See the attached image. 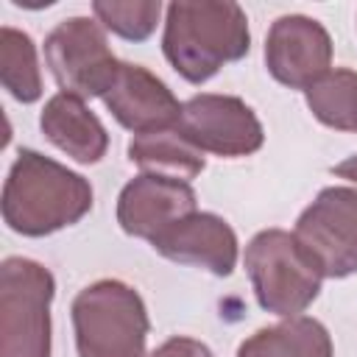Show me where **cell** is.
Wrapping results in <instances>:
<instances>
[{"mask_svg": "<svg viewBox=\"0 0 357 357\" xmlns=\"http://www.w3.org/2000/svg\"><path fill=\"white\" fill-rule=\"evenodd\" d=\"M92 209L89 181L56 159L22 148L3 184V220L22 237H45Z\"/></svg>", "mask_w": 357, "mask_h": 357, "instance_id": "cell-1", "label": "cell"}, {"mask_svg": "<svg viewBox=\"0 0 357 357\" xmlns=\"http://www.w3.org/2000/svg\"><path fill=\"white\" fill-rule=\"evenodd\" d=\"M251 47L245 11L231 0H176L167 6L162 50L190 84L209 81L223 64L240 61Z\"/></svg>", "mask_w": 357, "mask_h": 357, "instance_id": "cell-2", "label": "cell"}, {"mask_svg": "<svg viewBox=\"0 0 357 357\" xmlns=\"http://www.w3.org/2000/svg\"><path fill=\"white\" fill-rule=\"evenodd\" d=\"M78 357H145L148 310L142 296L117 279L84 287L73 301Z\"/></svg>", "mask_w": 357, "mask_h": 357, "instance_id": "cell-3", "label": "cell"}, {"mask_svg": "<svg viewBox=\"0 0 357 357\" xmlns=\"http://www.w3.org/2000/svg\"><path fill=\"white\" fill-rule=\"evenodd\" d=\"M245 271L265 312L296 318L321 293L324 273L293 231L265 229L245 245Z\"/></svg>", "mask_w": 357, "mask_h": 357, "instance_id": "cell-4", "label": "cell"}, {"mask_svg": "<svg viewBox=\"0 0 357 357\" xmlns=\"http://www.w3.org/2000/svg\"><path fill=\"white\" fill-rule=\"evenodd\" d=\"M53 273L25 257L0 265V357H50Z\"/></svg>", "mask_w": 357, "mask_h": 357, "instance_id": "cell-5", "label": "cell"}, {"mask_svg": "<svg viewBox=\"0 0 357 357\" xmlns=\"http://www.w3.org/2000/svg\"><path fill=\"white\" fill-rule=\"evenodd\" d=\"M45 64L61 92L103 98L114 86L123 61L112 53L100 22L89 17H70L47 33Z\"/></svg>", "mask_w": 357, "mask_h": 357, "instance_id": "cell-6", "label": "cell"}, {"mask_svg": "<svg viewBox=\"0 0 357 357\" xmlns=\"http://www.w3.org/2000/svg\"><path fill=\"white\" fill-rule=\"evenodd\" d=\"M293 234L315 259L324 279L357 273V190L324 187L298 215Z\"/></svg>", "mask_w": 357, "mask_h": 357, "instance_id": "cell-7", "label": "cell"}, {"mask_svg": "<svg viewBox=\"0 0 357 357\" xmlns=\"http://www.w3.org/2000/svg\"><path fill=\"white\" fill-rule=\"evenodd\" d=\"M178 131L201 153H218L226 159L248 156L265 142L259 117L237 95H192L181 106Z\"/></svg>", "mask_w": 357, "mask_h": 357, "instance_id": "cell-8", "label": "cell"}, {"mask_svg": "<svg viewBox=\"0 0 357 357\" xmlns=\"http://www.w3.org/2000/svg\"><path fill=\"white\" fill-rule=\"evenodd\" d=\"M265 67L279 84L307 92L332 67L329 31L304 14L279 17L265 39Z\"/></svg>", "mask_w": 357, "mask_h": 357, "instance_id": "cell-9", "label": "cell"}, {"mask_svg": "<svg viewBox=\"0 0 357 357\" xmlns=\"http://www.w3.org/2000/svg\"><path fill=\"white\" fill-rule=\"evenodd\" d=\"M195 212V190L184 178L162 173H139L117 198V223L126 234L156 240L176 220Z\"/></svg>", "mask_w": 357, "mask_h": 357, "instance_id": "cell-10", "label": "cell"}, {"mask_svg": "<svg viewBox=\"0 0 357 357\" xmlns=\"http://www.w3.org/2000/svg\"><path fill=\"white\" fill-rule=\"evenodd\" d=\"M103 103L112 112V117L134 137L178 128L184 106L162 78H156L142 64L128 61L120 64V75L114 86L103 95Z\"/></svg>", "mask_w": 357, "mask_h": 357, "instance_id": "cell-11", "label": "cell"}, {"mask_svg": "<svg viewBox=\"0 0 357 357\" xmlns=\"http://www.w3.org/2000/svg\"><path fill=\"white\" fill-rule=\"evenodd\" d=\"M151 245L173 262L198 265L215 276H229L237 268L240 254L234 229L220 215L198 209L165 229L156 240H151Z\"/></svg>", "mask_w": 357, "mask_h": 357, "instance_id": "cell-12", "label": "cell"}, {"mask_svg": "<svg viewBox=\"0 0 357 357\" xmlns=\"http://www.w3.org/2000/svg\"><path fill=\"white\" fill-rule=\"evenodd\" d=\"M39 128L59 151H64L81 165H95L106 156L109 134L98 114L78 95H53L39 114Z\"/></svg>", "mask_w": 357, "mask_h": 357, "instance_id": "cell-13", "label": "cell"}, {"mask_svg": "<svg viewBox=\"0 0 357 357\" xmlns=\"http://www.w3.org/2000/svg\"><path fill=\"white\" fill-rule=\"evenodd\" d=\"M237 357H335V349L321 321L296 315L257 329L240 343Z\"/></svg>", "mask_w": 357, "mask_h": 357, "instance_id": "cell-14", "label": "cell"}, {"mask_svg": "<svg viewBox=\"0 0 357 357\" xmlns=\"http://www.w3.org/2000/svg\"><path fill=\"white\" fill-rule=\"evenodd\" d=\"M128 159L139 165L145 173H162V176L184 178V181H190L206 167L204 153L195 145H190L178 128L131 137Z\"/></svg>", "mask_w": 357, "mask_h": 357, "instance_id": "cell-15", "label": "cell"}, {"mask_svg": "<svg viewBox=\"0 0 357 357\" xmlns=\"http://www.w3.org/2000/svg\"><path fill=\"white\" fill-rule=\"evenodd\" d=\"M0 81L20 103H33L42 98L36 45L25 31H17L11 25L0 28Z\"/></svg>", "mask_w": 357, "mask_h": 357, "instance_id": "cell-16", "label": "cell"}, {"mask_svg": "<svg viewBox=\"0 0 357 357\" xmlns=\"http://www.w3.org/2000/svg\"><path fill=\"white\" fill-rule=\"evenodd\" d=\"M312 117L335 131H357V73L329 70L315 86L304 92Z\"/></svg>", "mask_w": 357, "mask_h": 357, "instance_id": "cell-17", "label": "cell"}, {"mask_svg": "<svg viewBox=\"0 0 357 357\" xmlns=\"http://www.w3.org/2000/svg\"><path fill=\"white\" fill-rule=\"evenodd\" d=\"M92 11L106 31L128 42H145L156 31L162 3L159 0H95Z\"/></svg>", "mask_w": 357, "mask_h": 357, "instance_id": "cell-18", "label": "cell"}, {"mask_svg": "<svg viewBox=\"0 0 357 357\" xmlns=\"http://www.w3.org/2000/svg\"><path fill=\"white\" fill-rule=\"evenodd\" d=\"M151 357H215L206 343L195 337H170L165 340Z\"/></svg>", "mask_w": 357, "mask_h": 357, "instance_id": "cell-19", "label": "cell"}, {"mask_svg": "<svg viewBox=\"0 0 357 357\" xmlns=\"http://www.w3.org/2000/svg\"><path fill=\"white\" fill-rule=\"evenodd\" d=\"M332 173L357 184V153H354V156H349V159H343L340 165H335V167H332Z\"/></svg>", "mask_w": 357, "mask_h": 357, "instance_id": "cell-20", "label": "cell"}]
</instances>
